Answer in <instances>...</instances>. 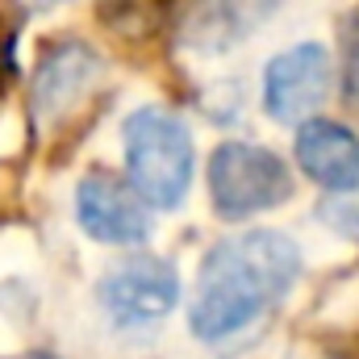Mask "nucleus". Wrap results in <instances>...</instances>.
Here are the masks:
<instances>
[{
    "label": "nucleus",
    "instance_id": "f257e3e1",
    "mask_svg": "<svg viewBox=\"0 0 359 359\" xmlns=\"http://www.w3.org/2000/svg\"><path fill=\"white\" fill-rule=\"evenodd\" d=\"M301 271V251L280 230H251L217 243L196 276L188 326L205 343H226L276 309Z\"/></svg>",
    "mask_w": 359,
    "mask_h": 359
},
{
    "label": "nucleus",
    "instance_id": "f03ea898",
    "mask_svg": "<svg viewBox=\"0 0 359 359\" xmlns=\"http://www.w3.org/2000/svg\"><path fill=\"white\" fill-rule=\"evenodd\" d=\"M126 168L142 196L159 209H176L192 180V134L168 109H138L126 117Z\"/></svg>",
    "mask_w": 359,
    "mask_h": 359
},
{
    "label": "nucleus",
    "instance_id": "7ed1b4c3",
    "mask_svg": "<svg viewBox=\"0 0 359 359\" xmlns=\"http://www.w3.org/2000/svg\"><path fill=\"white\" fill-rule=\"evenodd\" d=\"M209 196L226 222H238L247 213L284 205L292 196V176H288V163L268 147L226 142L209 163Z\"/></svg>",
    "mask_w": 359,
    "mask_h": 359
},
{
    "label": "nucleus",
    "instance_id": "20e7f679",
    "mask_svg": "<svg viewBox=\"0 0 359 359\" xmlns=\"http://www.w3.org/2000/svg\"><path fill=\"white\" fill-rule=\"evenodd\" d=\"M100 301L117 326L163 322L180 301V276L168 259L134 255L100 280Z\"/></svg>",
    "mask_w": 359,
    "mask_h": 359
},
{
    "label": "nucleus",
    "instance_id": "39448f33",
    "mask_svg": "<svg viewBox=\"0 0 359 359\" xmlns=\"http://www.w3.org/2000/svg\"><path fill=\"white\" fill-rule=\"evenodd\" d=\"M151 201L142 196L138 184L113 176H88L76 188V217L96 243H113V247H138L151 238L155 222H151Z\"/></svg>",
    "mask_w": 359,
    "mask_h": 359
},
{
    "label": "nucleus",
    "instance_id": "423d86ee",
    "mask_svg": "<svg viewBox=\"0 0 359 359\" xmlns=\"http://www.w3.org/2000/svg\"><path fill=\"white\" fill-rule=\"evenodd\" d=\"M330 96V55L318 42H297L292 50L276 55L264 76V104H268L271 121L280 126H297L305 117H313V109H322V100Z\"/></svg>",
    "mask_w": 359,
    "mask_h": 359
},
{
    "label": "nucleus",
    "instance_id": "0eeeda50",
    "mask_svg": "<svg viewBox=\"0 0 359 359\" xmlns=\"http://www.w3.org/2000/svg\"><path fill=\"white\" fill-rule=\"evenodd\" d=\"M280 0H192L180 21V42L196 55H226L268 25Z\"/></svg>",
    "mask_w": 359,
    "mask_h": 359
},
{
    "label": "nucleus",
    "instance_id": "6e6552de",
    "mask_svg": "<svg viewBox=\"0 0 359 359\" xmlns=\"http://www.w3.org/2000/svg\"><path fill=\"white\" fill-rule=\"evenodd\" d=\"M297 163L330 192H359V134L339 121L309 117L297 130Z\"/></svg>",
    "mask_w": 359,
    "mask_h": 359
},
{
    "label": "nucleus",
    "instance_id": "1a4fd4ad",
    "mask_svg": "<svg viewBox=\"0 0 359 359\" xmlns=\"http://www.w3.org/2000/svg\"><path fill=\"white\" fill-rule=\"evenodd\" d=\"M96 76H100V59L92 55L88 46H80V42L55 46L42 59L38 80H34V109H38V117H46V121L67 117V109H76V100H84V92L96 84Z\"/></svg>",
    "mask_w": 359,
    "mask_h": 359
},
{
    "label": "nucleus",
    "instance_id": "9d476101",
    "mask_svg": "<svg viewBox=\"0 0 359 359\" xmlns=\"http://www.w3.org/2000/svg\"><path fill=\"white\" fill-rule=\"evenodd\" d=\"M168 13H172V0H100L104 29H113L126 42H142V38L159 34Z\"/></svg>",
    "mask_w": 359,
    "mask_h": 359
},
{
    "label": "nucleus",
    "instance_id": "9b49d317",
    "mask_svg": "<svg viewBox=\"0 0 359 359\" xmlns=\"http://www.w3.org/2000/svg\"><path fill=\"white\" fill-rule=\"evenodd\" d=\"M343 96L351 109H359V13H351L343 25Z\"/></svg>",
    "mask_w": 359,
    "mask_h": 359
},
{
    "label": "nucleus",
    "instance_id": "f8f14e48",
    "mask_svg": "<svg viewBox=\"0 0 359 359\" xmlns=\"http://www.w3.org/2000/svg\"><path fill=\"white\" fill-rule=\"evenodd\" d=\"M318 213H322V222H326L330 230H339V234H347V238L359 243V201H347V192H339V196L322 201Z\"/></svg>",
    "mask_w": 359,
    "mask_h": 359
},
{
    "label": "nucleus",
    "instance_id": "ddd939ff",
    "mask_svg": "<svg viewBox=\"0 0 359 359\" xmlns=\"http://www.w3.org/2000/svg\"><path fill=\"white\" fill-rule=\"evenodd\" d=\"M29 8H50V4H63V0H25Z\"/></svg>",
    "mask_w": 359,
    "mask_h": 359
},
{
    "label": "nucleus",
    "instance_id": "4468645a",
    "mask_svg": "<svg viewBox=\"0 0 359 359\" xmlns=\"http://www.w3.org/2000/svg\"><path fill=\"white\" fill-rule=\"evenodd\" d=\"M34 359H55V355H34Z\"/></svg>",
    "mask_w": 359,
    "mask_h": 359
}]
</instances>
